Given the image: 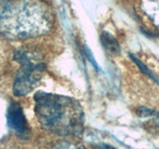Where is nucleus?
<instances>
[{
	"label": "nucleus",
	"mask_w": 159,
	"mask_h": 149,
	"mask_svg": "<svg viewBox=\"0 0 159 149\" xmlns=\"http://www.w3.org/2000/svg\"><path fill=\"white\" fill-rule=\"evenodd\" d=\"M34 98L37 118L47 130L64 136L83 132L84 112L76 99L42 92L37 93Z\"/></svg>",
	"instance_id": "f257e3e1"
},
{
	"label": "nucleus",
	"mask_w": 159,
	"mask_h": 149,
	"mask_svg": "<svg viewBox=\"0 0 159 149\" xmlns=\"http://www.w3.org/2000/svg\"><path fill=\"white\" fill-rule=\"evenodd\" d=\"M16 60L21 64V69L18 72L14 83L15 96H25L37 86L43 72V65L35 63L24 53H19Z\"/></svg>",
	"instance_id": "f03ea898"
},
{
	"label": "nucleus",
	"mask_w": 159,
	"mask_h": 149,
	"mask_svg": "<svg viewBox=\"0 0 159 149\" xmlns=\"http://www.w3.org/2000/svg\"><path fill=\"white\" fill-rule=\"evenodd\" d=\"M8 125L19 133H25L27 130V122L21 106L18 103L13 102L9 106L7 111Z\"/></svg>",
	"instance_id": "7ed1b4c3"
},
{
	"label": "nucleus",
	"mask_w": 159,
	"mask_h": 149,
	"mask_svg": "<svg viewBox=\"0 0 159 149\" xmlns=\"http://www.w3.org/2000/svg\"><path fill=\"white\" fill-rule=\"evenodd\" d=\"M102 43L103 45V47L106 48L108 52H111V54H117L119 52V45L117 41L114 39L111 34H108L107 32H103L101 36Z\"/></svg>",
	"instance_id": "20e7f679"
},
{
	"label": "nucleus",
	"mask_w": 159,
	"mask_h": 149,
	"mask_svg": "<svg viewBox=\"0 0 159 149\" xmlns=\"http://www.w3.org/2000/svg\"><path fill=\"white\" fill-rule=\"evenodd\" d=\"M130 57L132 58V60H133L134 62H135V64L137 65V66L139 67V69H140V70H141V71H142V72H143L144 74H147V76H148L149 78H151L152 79H154V81H155V82H156L157 84H159V79H157V78H156L155 76H154V74H152V73H151L150 71H149V70H148V69H147V68H146L145 66H144V65H143V64H142V63H141L140 61H139V60H137V59H136L135 57H133L132 55H130Z\"/></svg>",
	"instance_id": "39448f33"
},
{
	"label": "nucleus",
	"mask_w": 159,
	"mask_h": 149,
	"mask_svg": "<svg viewBox=\"0 0 159 149\" xmlns=\"http://www.w3.org/2000/svg\"><path fill=\"white\" fill-rule=\"evenodd\" d=\"M54 149H83V148L78 147L76 145H73V144L64 143V144H61V145H58L57 147H55Z\"/></svg>",
	"instance_id": "423d86ee"
},
{
	"label": "nucleus",
	"mask_w": 159,
	"mask_h": 149,
	"mask_svg": "<svg viewBox=\"0 0 159 149\" xmlns=\"http://www.w3.org/2000/svg\"><path fill=\"white\" fill-rule=\"evenodd\" d=\"M87 55H88V58H89V60H91V62H92V64L94 66V68L96 69H98V66L97 65V63H96V61L93 60V55H92V53L89 52V49H87Z\"/></svg>",
	"instance_id": "0eeeda50"
},
{
	"label": "nucleus",
	"mask_w": 159,
	"mask_h": 149,
	"mask_svg": "<svg viewBox=\"0 0 159 149\" xmlns=\"http://www.w3.org/2000/svg\"><path fill=\"white\" fill-rule=\"evenodd\" d=\"M99 149H116V148H113L109 145H101L99 146Z\"/></svg>",
	"instance_id": "6e6552de"
}]
</instances>
